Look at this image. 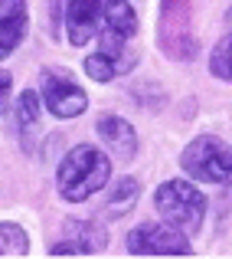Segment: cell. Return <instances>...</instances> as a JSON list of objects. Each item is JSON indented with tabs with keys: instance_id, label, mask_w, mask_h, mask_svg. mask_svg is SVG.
I'll use <instances>...</instances> for the list:
<instances>
[{
	"instance_id": "obj_1",
	"label": "cell",
	"mask_w": 232,
	"mask_h": 259,
	"mask_svg": "<svg viewBox=\"0 0 232 259\" xmlns=\"http://www.w3.org/2000/svg\"><path fill=\"white\" fill-rule=\"evenodd\" d=\"M111 181V158L95 145H76L56 171V190L66 203H82Z\"/></svg>"
},
{
	"instance_id": "obj_2",
	"label": "cell",
	"mask_w": 232,
	"mask_h": 259,
	"mask_svg": "<svg viewBox=\"0 0 232 259\" xmlns=\"http://www.w3.org/2000/svg\"><path fill=\"white\" fill-rule=\"evenodd\" d=\"M154 210L160 213V220L180 227L183 233H200L203 220H206V194L196 187L193 181H163L154 194Z\"/></svg>"
},
{
	"instance_id": "obj_3",
	"label": "cell",
	"mask_w": 232,
	"mask_h": 259,
	"mask_svg": "<svg viewBox=\"0 0 232 259\" xmlns=\"http://www.w3.org/2000/svg\"><path fill=\"white\" fill-rule=\"evenodd\" d=\"M180 167L200 184L232 187V148L216 135H196L180 151Z\"/></svg>"
},
{
	"instance_id": "obj_4",
	"label": "cell",
	"mask_w": 232,
	"mask_h": 259,
	"mask_svg": "<svg viewBox=\"0 0 232 259\" xmlns=\"http://www.w3.org/2000/svg\"><path fill=\"white\" fill-rule=\"evenodd\" d=\"M157 46L177 63H190L196 56L200 43L193 36V4L190 0H160Z\"/></svg>"
},
{
	"instance_id": "obj_5",
	"label": "cell",
	"mask_w": 232,
	"mask_h": 259,
	"mask_svg": "<svg viewBox=\"0 0 232 259\" xmlns=\"http://www.w3.org/2000/svg\"><path fill=\"white\" fill-rule=\"evenodd\" d=\"M125 249L131 256H190L193 253L190 233H183L180 227H173L167 220L134 227L125 240Z\"/></svg>"
},
{
	"instance_id": "obj_6",
	"label": "cell",
	"mask_w": 232,
	"mask_h": 259,
	"mask_svg": "<svg viewBox=\"0 0 232 259\" xmlns=\"http://www.w3.org/2000/svg\"><path fill=\"white\" fill-rule=\"evenodd\" d=\"M39 95L49 115L56 118H79L88 108V92L66 69H52V66L39 72Z\"/></svg>"
},
{
	"instance_id": "obj_7",
	"label": "cell",
	"mask_w": 232,
	"mask_h": 259,
	"mask_svg": "<svg viewBox=\"0 0 232 259\" xmlns=\"http://www.w3.org/2000/svg\"><path fill=\"white\" fill-rule=\"evenodd\" d=\"M101 4L105 0H66V36L72 46H85L88 39L98 36L101 23Z\"/></svg>"
},
{
	"instance_id": "obj_8",
	"label": "cell",
	"mask_w": 232,
	"mask_h": 259,
	"mask_svg": "<svg viewBox=\"0 0 232 259\" xmlns=\"http://www.w3.org/2000/svg\"><path fill=\"white\" fill-rule=\"evenodd\" d=\"M95 132H98V138L105 141V148L118 161L138 158L141 141H138V132H134V125L128 118H121V115H101V118L95 121Z\"/></svg>"
},
{
	"instance_id": "obj_9",
	"label": "cell",
	"mask_w": 232,
	"mask_h": 259,
	"mask_svg": "<svg viewBox=\"0 0 232 259\" xmlns=\"http://www.w3.org/2000/svg\"><path fill=\"white\" fill-rule=\"evenodd\" d=\"M26 26H30L26 0H0V63L23 43Z\"/></svg>"
},
{
	"instance_id": "obj_10",
	"label": "cell",
	"mask_w": 232,
	"mask_h": 259,
	"mask_svg": "<svg viewBox=\"0 0 232 259\" xmlns=\"http://www.w3.org/2000/svg\"><path fill=\"white\" fill-rule=\"evenodd\" d=\"M141 53H125V56H114V53H105V50H95L92 56L82 59V69L92 82H114L118 76H128V72L138 66Z\"/></svg>"
},
{
	"instance_id": "obj_11",
	"label": "cell",
	"mask_w": 232,
	"mask_h": 259,
	"mask_svg": "<svg viewBox=\"0 0 232 259\" xmlns=\"http://www.w3.org/2000/svg\"><path fill=\"white\" fill-rule=\"evenodd\" d=\"M101 20H105V30L114 33L121 39H134L141 30L138 10H134L128 0H105L101 4Z\"/></svg>"
},
{
	"instance_id": "obj_12",
	"label": "cell",
	"mask_w": 232,
	"mask_h": 259,
	"mask_svg": "<svg viewBox=\"0 0 232 259\" xmlns=\"http://www.w3.org/2000/svg\"><path fill=\"white\" fill-rule=\"evenodd\" d=\"M66 236L69 240H76L82 249H85V256L92 253H101V249L108 246V233L105 227H101L98 220H92V217H69V223H66Z\"/></svg>"
},
{
	"instance_id": "obj_13",
	"label": "cell",
	"mask_w": 232,
	"mask_h": 259,
	"mask_svg": "<svg viewBox=\"0 0 232 259\" xmlns=\"http://www.w3.org/2000/svg\"><path fill=\"white\" fill-rule=\"evenodd\" d=\"M39 108H43L39 89H23V92L17 95V102H13V128H17L20 138H26V135L39 125Z\"/></svg>"
},
{
	"instance_id": "obj_14",
	"label": "cell",
	"mask_w": 232,
	"mask_h": 259,
	"mask_svg": "<svg viewBox=\"0 0 232 259\" xmlns=\"http://www.w3.org/2000/svg\"><path fill=\"white\" fill-rule=\"evenodd\" d=\"M138 197H141V181L138 177H118L111 197H108V203H105V213L114 217V220H121V217H128L134 210Z\"/></svg>"
},
{
	"instance_id": "obj_15",
	"label": "cell",
	"mask_w": 232,
	"mask_h": 259,
	"mask_svg": "<svg viewBox=\"0 0 232 259\" xmlns=\"http://www.w3.org/2000/svg\"><path fill=\"white\" fill-rule=\"evenodd\" d=\"M209 76L232 82V7H229V33L219 36V43L209 53Z\"/></svg>"
},
{
	"instance_id": "obj_16",
	"label": "cell",
	"mask_w": 232,
	"mask_h": 259,
	"mask_svg": "<svg viewBox=\"0 0 232 259\" xmlns=\"http://www.w3.org/2000/svg\"><path fill=\"white\" fill-rule=\"evenodd\" d=\"M0 256H30V236L20 223H0Z\"/></svg>"
},
{
	"instance_id": "obj_17",
	"label": "cell",
	"mask_w": 232,
	"mask_h": 259,
	"mask_svg": "<svg viewBox=\"0 0 232 259\" xmlns=\"http://www.w3.org/2000/svg\"><path fill=\"white\" fill-rule=\"evenodd\" d=\"M10 89H13V76L7 69H0V115L10 112Z\"/></svg>"
}]
</instances>
